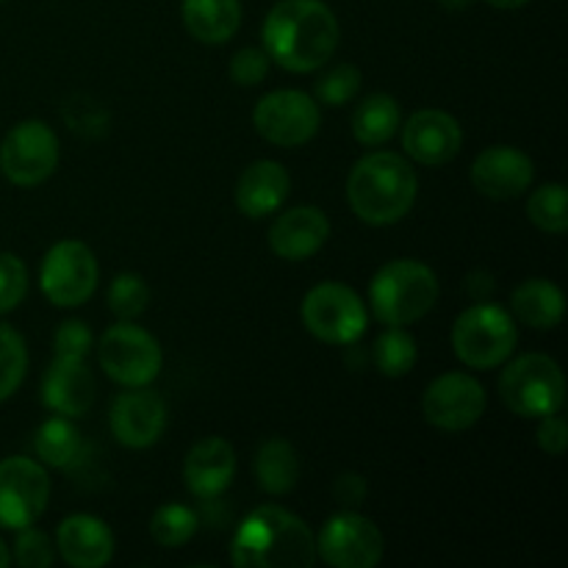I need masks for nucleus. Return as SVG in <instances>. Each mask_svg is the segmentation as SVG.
Segmentation results:
<instances>
[{
	"mask_svg": "<svg viewBox=\"0 0 568 568\" xmlns=\"http://www.w3.org/2000/svg\"><path fill=\"white\" fill-rule=\"evenodd\" d=\"M361 81H364V78H361V70L355 64L331 67V70L316 81L314 100L322 105H333V109H338V105L349 103V100L361 92Z\"/></svg>",
	"mask_w": 568,
	"mask_h": 568,
	"instance_id": "nucleus-33",
	"label": "nucleus"
},
{
	"mask_svg": "<svg viewBox=\"0 0 568 568\" xmlns=\"http://www.w3.org/2000/svg\"><path fill=\"white\" fill-rule=\"evenodd\" d=\"M469 3L471 0H442L444 9H449V11H464Z\"/></svg>",
	"mask_w": 568,
	"mask_h": 568,
	"instance_id": "nucleus-41",
	"label": "nucleus"
},
{
	"mask_svg": "<svg viewBox=\"0 0 568 568\" xmlns=\"http://www.w3.org/2000/svg\"><path fill=\"white\" fill-rule=\"evenodd\" d=\"M488 6H494V9H505V11H514V9H521V6H527L530 0H486Z\"/></svg>",
	"mask_w": 568,
	"mask_h": 568,
	"instance_id": "nucleus-40",
	"label": "nucleus"
},
{
	"mask_svg": "<svg viewBox=\"0 0 568 568\" xmlns=\"http://www.w3.org/2000/svg\"><path fill=\"white\" fill-rule=\"evenodd\" d=\"M181 14L197 42L225 44L242 26V0H183Z\"/></svg>",
	"mask_w": 568,
	"mask_h": 568,
	"instance_id": "nucleus-23",
	"label": "nucleus"
},
{
	"mask_svg": "<svg viewBox=\"0 0 568 568\" xmlns=\"http://www.w3.org/2000/svg\"><path fill=\"white\" fill-rule=\"evenodd\" d=\"M416 358H419V349H416L414 336L405 327H388L372 349L377 372L386 377H405L414 369Z\"/></svg>",
	"mask_w": 568,
	"mask_h": 568,
	"instance_id": "nucleus-28",
	"label": "nucleus"
},
{
	"mask_svg": "<svg viewBox=\"0 0 568 568\" xmlns=\"http://www.w3.org/2000/svg\"><path fill=\"white\" fill-rule=\"evenodd\" d=\"M536 166L530 155L510 144L486 148L471 164V186L488 200H516L532 186Z\"/></svg>",
	"mask_w": 568,
	"mask_h": 568,
	"instance_id": "nucleus-16",
	"label": "nucleus"
},
{
	"mask_svg": "<svg viewBox=\"0 0 568 568\" xmlns=\"http://www.w3.org/2000/svg\"><path fill=\"white\" fill-rule=\"evenodd\" d=\"M305 331L325 344H353L366 333V305L344 283H320L303 300Z\"/></svg>",
	"mask_w": 568,
	"mask_h": 568,
	"instance_id": "nucleus-8",
	"label": "nucleus"
},
{
	"mask_svg": "<svg viewBox=\"0 0 568 568\" xmlns=\"http://www.w3.org/2000/svg\"><path fill=\"white\" fill-rule=\"evenodd\" d=\"M288 192H292V178H288L286 166L277 164V161L261 159L253 161L239 175L233 197H236V209L247 220H264V216L275 214L286 203Z\"/></svg>",
	"mask_w": 568,
	"mask_h": 568,
	"instance_id": "nucleus-22",
	"label": "nucleus"
},
{
	"mask_svg": "<svg viewBox=\"0 0 568 568\" xmlns=\"http://www.w3.org/2000/svg\"><path fill=\"white\" fill-rule=\"evenodd\" d=\"M111 433L128 449H148L164 436L166 405L161 394L148 386H133L122 392L111 405Z\"/></svg>",
	"mask_w": 568,
	"mask_h": 568,
	"instance_id": "nucleus-15",
	"label": "nucleus"
},
{
	"mask_svg": "<svg viewBox=\"0 0 568 568\" xmlns=\"http://www.w3.org/2000/svg\"><path fill=\"white\" fill-rule=\"evenodd\" d=\"M527 216L532 225L544 233H560L568 231V197L564 183H547V186L536 189L527 200Z\"/></svg>",
	"mask_w": 568,
	"mask_h": 568,
	"instance_id": "nucleus-29",
	"label": "nucleus"
},
{
	"mask_svg": "<svg viewBox=\"0 0 568 568\" xmlns=\"http://www.w3.org/2000/svg\"><path fill=\"white\" fill-rule=\"evenodd\" d=\"M264 50L288 72L322 70L338 48L336 14L325 0H281L264 20Z\"/></svg>",
	"mask_w": 568,
	"mask_h": 568,
	"instance_id": "nucleus-1",
	"label": "nucleus"
},
{
	"mask_svg": "<svg viewBox=\"0 0 568 568\" xmlns=\"http://www.w3.org/2000/svg\"><path fill=\"white\" fill-rule=\"evenodd\" d=\"M197 525L200 519L192 508L170 503L161 505L153 514V519H150V536H153L155 544H161V547L178 549L186 541H192V536L197 532Z\"/></svg>",
	"mask_w": 568,
	"mask_h": 568,
	"instance_id": "nucleus-30",
	"label": "nucleus"
},
{
	"mask_svg": "<svg viewBox=\"0 0 568 568\" xmlns=\"http://www.w3.org/2000/svg\"><path fill=\"white\" fill-rule=\"evenodd\" d=\"M438 303V277L427 264L399 258L381 266L369 283V305L386 327H405L425 320Z\"/></svg>",
	"mask_w": 568,
	"mask_h": 568,
	"instance_id": "nucleus-4",
	"label": "nucleus"
},
{
	"mask_svg": "<svg viewBox=\"0 0 568 568\" xmlns=\"http://www.w3.org/2000/svg\"><path fill=\"white\" fill-rule=\"evenodd\" d=\"M14 560L22 568H50L55 560V549L42 530H33V525L22 527L14 544Z\"/></svg>",
	"mask_w": 568,
	"mask_h": 568,
	"instance_id": "nucleus-35",
	"label": "nucleus"
},
{
	"mask_svg": "<svg viewBox=\"0 0 568 568\" xmlns=\"http://www.w3.org/2000/svg\"><path fill=\"white\" fill-rule=\"evenodd\" d=\"M98 361L105 375L120 386H150L159 377L164 353L153 333L133 322H120L103 333L98 344Z\"/></svg>",
	"mask_w": 568,
	"mask_h": 568,
	"instance_id": "nucleus-7",
	"label": "nucleus"
},
{
	"mask_svg": "<svg viewBox=\"0 0 568 568\" xmlns=\"http://www.w3.org/2000/svg\"><path fill=\"white\" fill-rule=\"evenodd\" d=\"M227 72H231V81L239 83V87H258L270 75V55H266V50L258 48H242L231 59Z\"/></svg>",
	"mask_w": 568,
	"mask_h": 568,
	"instance_id": "nucleus-36",
	"label": "nucleus"
},
{
	"mask_svg": "<svg viewBox=\"0 0 568 568\" xmlns=\"http://www.w3.org/2000/svg\"><path fill=\"white\" fill-rule=\"evenodd\" d=\"M39 286L55 308H78L98 288V258L78 239H64L44 255Z\"/></svg>",
	"mask_w": 568,
	"mask_h": 568,
	"instance_id": "nucleus-9",
	"label": "nucleus"
},
{
	"mask_svg": "<svg viewBox=\"0 0 568 568\" xmlns=\"http://www.w3.org/2000/svg\"><path fill=\"white\" fill-rule=\"evenodd\" d=\"M499 397L521 419H544L558 414L566 403L564 369L549 355H521L505 366L499 377Z\"/></svg>",
	"mask_w": 568,
	"mask_h": 568,
	"instance_id": "nucleus-5",
	"label": "nucleus"
},
{
	"mask_svg": "<svg viewBox=\"0 0 568 568\" xmlns=\"http://www.w3.org/2000/svg\"><path fill=\"white\" fill-rule=\"evenodd\" d=\"M150 288L136 272H122L109 286V308L120 322H133L148 311Z\"/></svg>",
	"mask_w": 568,
	"mask_h": 568,
	"instance_id": "nucleus-32",
	"label": "nucleus"
},
{
	"mask_svg": "<svg viewBox=\"0 0 568 568\" xmlns=\"http://www.w3.org/2000/svg\"><path fill=\"white\" fill-rule=\"evenodd\" d=\"M0 3H3V0H0Z\"/></svg>",
	"mask_w": 568,
	"mask_h": 568,
	"instance_id": "nucleus-43",
	"label": "nucleus"
},
{
	"mask_svg": "<svg viewBox=\"0 0 568 568\" xmlns=\"http://www.w3.org/2000/svg\"><path fill=\"white\" fill-rule=\"evenodd\" d=\"M98 383L87 358H53L42 381V399L53 414L78 419L92 410Z\"/></svg>",
	"mask_w": 568,
	"mask_h": 568,
	"instance_id": "nucleus-18",
	"label": "nucleus"
},
{
	"mask_svg": "<svg viewBox=\"0 0 568 568\" xmlns=\"http://www.w3.org/2000/svg\"><path fill=\"white\" fill-rule=\"evenodd\" d=\"M28 270L14 253H0V314H9L26 300Z\"/></svg>",
	"mask_w": 568,
	"mask_h": 568,
	"instance_id": "nucleus-34",
	"label": "nucleus"
},
{
	"mask_svg": "<svg viewBox=\"0 0 568 568\" xmlns=\"http://www.w3.org/2000/svg\"><path fill=\"white\" fill-rule=\"evenodd\" d=\"M231 560L242 568H311L316 564V538L303 519L277 505H264L236 530Z\"/></svg>",
	"mask_w": 568,
	"mask_h": 568,
	"instance_id": "nucleus-2",
	"label": "nucleus"
},
{
	"mask_svg": "<svg viewBox=\"0 0 568 568\" xmlns=\"http://www.w3.org/2000/svg\"><path fill=\"white\" fill-rule=\"evenodd\" d=\"M333 497H336V503L344 505V508H358L366 499V480L361 475H353V471L338 475L336 486H333Z\"/></svg>",
	"mask_w": 568,
	"mask_h": 568,
	"instance_id": "nucleus-39",
	"label": "nucleus"
},
{
	"mask_svg": "<svg viewBox=\"0 0 568 568\" xmlns=\"http://www.w3.org/2000/svg\"><path fill=\"white\" fill-rule=\"evenodd\" d=\"M9 564H11V552H9V547L0 541V568H6Z\"/></svg>",
	"mask_w": 568,
	"mask_h": 568,
	"instance_id": "nucleus-42",
	"label": "nucleus"
},
{
	"mask_svg": "<svg viewBox=\"0 0 568 568\" xmlns=\"http://www.w3.org/2000/svg\"><path fill=\"white\" fill-rule=\"evenodd\" d=\"M59 166V136L42 120H26L6 133L0 170L14 186H39Z\"/></svg>",
	"mask_w": 568,
	"mask_h": 568,
	"instance_id": "nucleus-11",
	"label": "nucleus"
},
{
	"mask_svg": "<svg viewBox=\"0 0 568 568\" xmlns=\"http://www.w3.org/2000/svg\"><path fill=\"white\" fill-rule=\"evenodd\" d=\"M419 178L397 153L377 150L364 155L347 178V200L353 214L366 225H394L416 203Z\"/></svg>",
	"mask_w": 568,
	"mask_h": 568,
	"instance_id": "nucleus-3",
	"label": "nucleus"
},
{
	"mask_svg": "<svg viewBox=\"0 0 568 568\" xmlns=\"http://www.w3.org/2000/svg\"><path fill=\"white\" fill-rule=\"evenodd\" d=\"M92 344H94L92 331H89L83 322L67 320L61 322V327L55 331V338H53L55 358H87Z\"/></svg>",
	"mask_w": 568,
	"mask_h": 568,
	"instance_id": "nucleus-37",
	"label": "nucleus"
},
{
	"mask_svg": "<svg viewBox=\"0 0 568 568\" xmlns=\"http://www.w3.org/2000/svg\"><path fill=\"white\" fill-rule=\"evenodd\" d=\"M403 114H399V103L392 94H369L358 103L353 114V133L364 148H381L388 139L397 133Z\"/></svg>",
	"mask_w": 568,
	"mask_h": 568,
	"instance_id": "nucleus-26",
	"label": "nucleus"
},
{
	"mask_svg": "<svg viewBox=\"0 0 568 568\" xmlns=\"http://www.w3.org/2000/svg\"><path fill=\"white\" fill-rule=\"evenodd\" d=\"M33 447H37V455L48 466H55V469H67V466L75 464L81 458V433L75 430L67 416L55 414L53 419L44 422L37 430V438H33Z\"/></svg>",
	"mask_w": 568,
	"mask_h": 568,
	"instance_id": "nucleus-27",
	"label": "nucleus"
},
{
	"mask_svg": "<svg viewBox=\"0 0 568 568\" xmlns=\"http://www.w3.org/2000/svg\"><path fill=\"white\" fill-rule=\"evenodd\" d=\"M460 144H464V131L447 111H416L403 128L405 153L422 166L449 164L460 153Z\"/></svg>",
	"mask_w": 568,
	"mask_h": 568,
	"instance_id": "nucleus-17",
	"label": "nucleus"
},
{
	"mask_svg": "<svg viewBox=\"0 0 568 568\" xmlns=\"http://www.w3.org/2000/svg\"><path fill=\"white\" fill-rule=\"evenodd\" d=\"M383 532L366 516L344 510L327 519L316 538V558L333 568H375L383 560Z\"/></svg>",
	"mask_w": 568,
	"mask_h": 568,
	"instance_id": "nucleus-12",
	"label": "nucleus"
},
{
	"mask_svg": "<svg viewBox=\"0 0 568 568\" xmlns=\"http://www.w3.org/2000/svg\"><path fill=\"white\" fill-rule=\"evenodd\" d=\"M566 444H568V427L566 419L558 414H549L544 416L541 425H538V447L544 449L547 455L552 458H560L566 453Z\"/></svg>",
	"mask_w": 568,
	"mask_h": 568,
	"instance_id": "nucleus-38",
	"label": "nucleus"
},
{
	"mask_svg": "<svg viewBox=\"0 0 568 568\" xmlns=\"http://www.w3.org/2000/svg\"><path fill=\"white\" fill-rule=\"evenodd\" d=\"M255 483L272 497L288 494L300 480V455L286 438H270L261 444L253 460Z\"/></svg>",
	"mask_w": 568,
	"mask_h": 568,
	"instance_id": "nucleus-25",
	"label": "nucleus"
},
{
	"mask_svg": "<svg viewBox=\"0 0 568 568\" xmlns=\"http://www.w3.org/2000/svg\"><path fill=\"white\" fill-rule=\"evenodd\" d=\"M427 425L447 433L469 430L486 414V388L464 372H447L427 386L422 397Z\"/></svg>",
	"mask_w": 568,
	"mask_h": 568,
	"instance_id": "nucleus-14",
	"label": "nucleus"
},
{
	"mask_svg": "<svg viewBox=\"0 0 568 568\" xmlns=\"http://www.w3.org/2000/svg\"><path fill=\"white\" fill-rule=\"evenodd\" d=\"M50 499V477L31 458L0 460V527L22 530L44 514Z\"/></svg>",
	"mask_w": 568,
	"mask_h": 568,
	"instance_id": "nucleus-13",
	"label": "nucleus"
},
{
	"mask_svg": "<svg viewBox=\"0 0 568 568\" xmlns=\"http://www.w3.org/2000/svg\"><path fill=\"white\" fill-rule=\"evenodd\" d=\"M510 308L519 322L532 331H552L560 325L566 314V297L552 281L530 277L510 294Z\"/></svg>",
	"mask_w": 568,
	"mask_h": 568,
	"instance_id": "nucleus-24",
	"label": "nucleus"
},
{
	"mask_svg": "<svg viewBox=\"0 0 568 568\" xmlns=\"http://www.w3.org/2000/svg\"><path fill=\"white\" fill-rule=\"evenodd\" d=\"M516 342V320L491 303L471 305L453 325V353L469 369H497L514 355Z\"/></svg>",
	"mask_w": 568,
	"mask_h": 568,
	"instance_id": "nucleus-6",
	"label": "nucleus"
},
{
	"mask_svg": "<svg viewBox=\"0 0 568 568\" xmlns=\"http://www.w3.org/2000/svg\"><path fill=\"white\" fill-rule=\"evenodd\" d=\"M233 475H236V449L225 438H203L189 449L186 464H183V480L194 497H220L233 483Z\"/></svg>",
	"mask_w": 568,
	"mask_h": 568,
	"instance_id": "nucleus-21",
	"label": "nucleus"
},
{
	"mask_svg": "<svg viewBox=\"0 0 568 568\" xmlns=\"http://www.w3.org/2000/svg\"><path fill=\"white\" fill-rule=\"evenodd\" d=\"M331 239V220L316 205H300L277 216L270 227V247L283 261H305Z\"/></svg>",
	"mask_w": 568,
	"mask_h": 568,
	"instance_id": "nucleus-19",
	"label": "nucleus"
},
{
	"mask_svg": "<svg viewBox=\"0 0 568 568\" xmlns=\"http://www.w3.org/2000/svg\"><path fill=\"white\" fill-rule=\"evenodd\" d=\"M55 547L72 568H103L114 558V532L98 516H67L55 532Z\"/></svg>",
	"mask_w": 568,
	"mask_h": 568,
	"instance_id": "nucleus-20",
	"label": "nucleus"
},
{
	"mask_svg": "<svg viewBox=\"0 0 568 568\" xmlns=\"http://www.w3.org/2000/svg\"><path fill=\"white\" fill-rule=\"evenodd\" d=\"M28 372V349L14 327L0 322V403L22 386Z\"/></svg>",
	"mask_w": 568,
	"mask_h": 568,
	"instance_id": "nucleus-31",
	"label": "nucleus"
},
{
	"mask_svg": "<svg viewBox=\"0 0 568 568\" xmlns=\"http://www.w3.org/2000/svg\"><path fill=\"white\" fill-rule=\"evenodd\" d=\"M253 125L277 148H300L320 133L322 109L311 94L300 89H277L264 94L253 111Z\"/></svg>",
	"mask_w": 568,
	"mask_h": 568,
	"instance_id": "nucleus-10",
	"label": "nucleus"
}]
</instances>
